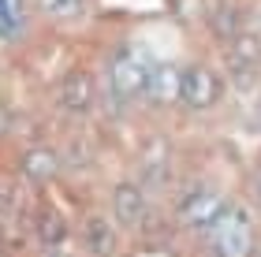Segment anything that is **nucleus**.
Segmentation results:
<instances>
[{
    "instance_id": "20e7f679",
    "label": "nucleus",
    "mask_w": 261,
    "mask_h": 257,
    "mask_svg": "<svg viewBox=\"0 0 261 257\" xmlns=\"http://www.w3.org/2000/svg\"><path fill=\"white\" fill-rule=\"evenodd\" d=\"M175 97H183L187 108H209V104H217L220 97V78L209 71V67H187L179 71V90H175Z\"/></svg>"
},
{
    "instance_id": "f3484780",
    "label": "nucleus",
    "mask_w": 261,
    "mask_h": 257,
    "mask_svg": "<svg viewBox=\"0 0 261 257\" xmlns=\"http://www.w3.org/2000/svg\"><path fill=\"white\" fill-rule=\"evenodd\" d=\"M4 131H8V112L0 108V134H4Z\"/></svg>"
},
{
    "instance_id": "7ed1b4c3",
    "label": "nucleus",
    "mask_w": 261,
    "mask_h": 257,
    "mask_svg": "<svg viewBox=\"0 0 261 257\" xmlns=\"http://www.w3.org/2000/svg\"><path fill=\"white\" fill-rule=\"evenodd\" d=\"M179 216H183V224L194 227V231H213L224 216V197L217 190H209V186H198V190H191L183 197Z\"/></svg>"
},
{
    "instance_id": "f8f14e48",
    "label": "nucleus",
    "mask_w": 261,
    "mask_h": 257,
    "mask_svg": "<svg viewBox=\"0 0 261 257\" xmlns=\"http://www.w3.org/2000/svg\"><path fill=\"white\" fill-rule=\"evenodd\" d=\"M175 90H179V75L172 71V67H153L149 71V82H146V93L157 101H172Z\"/></svg>"
},
{
    "instance_id": "f03ea898",
    "label": "nucleus",
    "mask_w": 261,
    "mask_h": 257,
    "mask_svg": "<svg viewBox=\"0 0 261 257\" xmlns=\"http://www.w3.org/2000/svg\"><path fill=\"white\" fill-rule=\"evenodd\" d=\"M149 71H153V67L146 64V56H142L138 49H123V52L112 60V67H109L112 93H116V97H123V101L138 97V93H146Z\"/></svg>"
},
{
    "instance_id": "9b49d317",
    "label": "nucleus",
    "mask_w": 261,
    "mask_h": 257,
    "mask_svg": "<svg viewBox=\"0 0 261 257\" xmlns=\"http://www.w3.org/2000/svg\"><path fill=\"white\" fill-rule=\"evenodd\" d=\"M38 235H41L45 246H64L67 242V224H64V216L56 213V209H45L38 216Z\"/></svg>"
},
{
    "instance_id": "423d86ee",
    "label": "nucleus",
    "mask_w": 261,
    "mask_h": 257,
    "mask_svg": "<svg viewBox=\"0 0 261 257\" xmlns=\"http://www.w3.org/2000/svg\"><path fill=\"white\" fill-rule=\"evenodd\" d=\"M60 104L71 112V116H79V112H86L90 104H93V78L90 71H71L64 78V86H60Z\"/></svg>"
},
{
    "instance_id": "2eb2a0df",
    "label": "nucleus",
    "mask_w": 261,
    "mask_h": 257,
    "mask_svg": "<svg viewBox=\"0 0 261 257\" xmlns=\"http://www.w3.org/2000/svg\"><path fill=\"white\" fill-rule=\"evenodd\" d=\"M41 4L49 8V11H75L79 0H41Z\"/></svg>"
},
{
    "instance_id": "39448f33",
    "label": "nucleus",
    "mask_w": 261,
    "mask_h": 257,
    "mask_svg": "<svg viewBox=\"0 0 261 257\" xmlns=\"http://www.w3.org/2000/svg\"><path fill=\"white\" fill-rule=\"evenodd\" d=\"M112 213L120 224L127 227H135L146 220V194H142V186L138 183H120L116 186V194H112Z\"/></svg>"
},
{
    "instance_id": "9d476101",
    "label": "nucleus",
    "mask_w": 261,
    "mask_h": 257,
    "mask_svg": "<svg viewBox=\"0 0 261 257\" xmlns=\"http://www.w3.org/2000/svg\"><path fill=\"white\" fill-rule=\"evenodd\" d=\"M164 175H168V149H164V142H153L146 149V157H142V179L164 183Z\"/></svg>"
},
{
    "instance_id": "0eeeda50",
    "label": "nucleus",
    "mask_w": 261,
    "mask_h": 257,
    "mask_svg": "<svg viewBox=\"0 0 261 257\" xmlns=\"http://www.w3.org/2000/svg\"><path fill=\"white\" fill-rule=\"evenodd\" d=\"M82 242H86L90 253L97 257H112L116 253V227L109 224V216H86V224H82Z\"/></svg>"
},
{
    "instance_id": "6e6552de",
    "label": "nucleus",
    "mask_w": 261,
    "mask_h": 257,
    "mask_svg": "<svg viewBox=\"0 0 261 257\" xmlns=\"http://www.w3.org/2000/svg\"><path fill=\"white\" fill-rule=\"evenodd\" d=\"M56 168H60V160H56L53 149H34V153H27V160H22V172H27L30 183H49Z\"/></svg>"
},
{
    "instance_id": "1a4fd4ad",
    "label": "nucleus",
    "mask_w": 261,
    "mask_h": 257,
    "mask_svg": "<svg viewBox=\"0 0 261 257\" xmlns=\"http://www.w3.org/2000/svg\"><path fill=\"white\" fill-rule=\"evenodd\" d=\"M257 56H261V38H254V34H235L231 38V64L239 67V71L254 67Z\"/></svg>"
},
{
    "instance_id": "ddd939ff",
    "label": "nucleus",
    "mask_w": 261,
    "mask_h": 257,
    "mask_svg": "<svg viewBox=\"0 0 261 257\" xmlns=\"http://www.w3.org/2000/svg\"><path fill=\"white\" fill-rule=\"evenodd\" d=\"M22 26V0H0V38H11Z\"/></svg>"
},
{
    "instance_id": "dca6fc26",
    "label": "nucleus",
    "mask_w": 261,
    "mask_h": 257,
    "mask_svg": "<svg viewBox=\"0 0 261 257\" xmlns=\"http://www.w3.org/2000/svg\"><path fill=\"white\" fill-rule=\"evenodd\" d=\"M254 190H257V205H261V172L254 175Z\"/></svg>"
},
{
    "instance_id": "f257e3e1",
    "label": "nucleus",
    "mask_w": 261,
    "mask_h": 257,
    "mask_svg": "<svg viewBox=\"0 0 261 257\" xmlns=\"http://www.w3.org/2000/svg\"><path fill=\"white\" fill-rule=\"evenodd\" d=\"M217 231V257H250V246H254V220L246 209H224L220 224L213 227Z\"/></svg>"
},
{
    "instance_id": "4468645a",
    "label": "nucleus",
    "mask_w": 261,
    "mask_h": 257,
    "mask_svg": "<svg viewBox=\"0 0 261 257\" xmlns=\"http://www.w3.org/2000/svg\"><path fill=\"white\" fill-rule=\"evenodd\" d=\"M235 26H239V19H235V11L220 8L217 15H213V30H217L220 38H235Z\"/></svg>"
}]
</instances>
